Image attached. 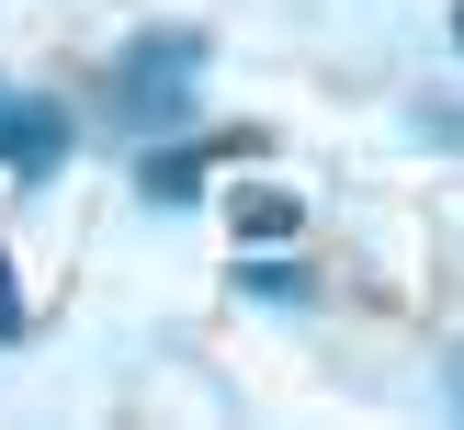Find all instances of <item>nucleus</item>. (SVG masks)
<instances>
[{"label": "nucleus", "instance_id": "f03ea898", "mask_svg": "<svg viewBox=\"0 0 464 430\" xmlns=\"http://www.w3.org/2000/svg\"><path fill=\"white\" fill-rule=\"evenodd\" d=\"M68 148H80V113L57 102V91H34V102H0V170L23 181H57Z\"/></svg>", "mask_w": 464, "mask_h": 430}, {"label": "nucleus", "instance_id": "f257e3e1", "mask_svg": "<svg viewBox=\"0 0 464 430\" xmlns=\"http://www.w3.org/2000/svg\"><path fill=\"white\" fill-rule=\"evenodd\" d=\"M204 57H216V45H204L193 23H159V34H136L125 57H113V80H102L113 125H125V136H170V125H181V102H193V80H204Z\"/></svg>", "mask_w": 464, "mask_h": 430}, {"label": "nucleus", "instance_id": "7ed1b4c3", "mask_svg": "<svg viewBox=\"0 0 464 430\" xmlns=\"http://www.w3.org/2000/svg\"><path fill=\"white\" fill-rule=\"evenodd\" d=\"M227 226H238V238H295L306 204H295V193H238V204H227Z\"/></svg>", "mask_w": 464, "mask_h": 430}, {"label": "nucleus", "instance_id": "20e7f679", "mask_svg": "<svg viewBox=\"0 0 464 430\" xmlns=\"http://www.w3.org/2000/svg\"><path fill=\"white\" fill-rule=\"evenodd\" d=\"M249 294H261V306H306V272H284V261H261V272H249Z\"/></svg>", "mask_w": 464, "mask_h": 430}, {"label": "nucleus", "instance_id": "423d86ee", "mask_svg": "<svg viewBox=\"0 0 464 430\" xmlns=\"http://www.w3.org/2000/svg\"><path fill=\"white\" fill-rule=\"evenodd\" d=\"M442 397H453V407H464V351H453V362H442Z\"/></svg>", "mask_w": 464, "mask_h": 430}, {"label": "nucleus", "instance_id": "39448f33", "mask_svg": "<svg viewBox=\"0 0 464 430\" xmlns=\"http://www.w3.org/2000/svg\"><path fill=\"white\" fill-rule=\"evenodd\" d=\"M0 339H23V294H12V249H0Z\"/></svg>", "mask_w": 464, "mask_h": 430}]
</instances>
